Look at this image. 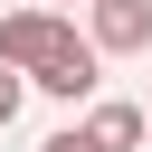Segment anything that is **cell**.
<instances>
[{
    "label": "cell",
    "instance_id": "cell-1",
    "mask_svg": "<svg viewBox=\"0 0 152 152\" xmlns=\"http://www.w3.org/2000/svg\"><path fill=\"white\" fill-rule=\"evenodd\" d=\"M66 48H86L66 10H10L0 19V66H19V76H48Z\"/></svg>",
    "mask_w": 152,
    "mask_h": 152
},
{
    "label": "cell",
    "instance_id": "cell-2",
    "mask_svg": "<svg viewBox=\"0 0 152 152\" xmlns=\"http://www.w3.org/2000/svg\"><path fill=\"white\" fill-rule=\"evenodd\" d=\"M86 38H95V57H142L152 48V0H86Z\"/></svg>",
    "mask_w": 152,
    "mask_h": 152
},
{
    "label": "cell",
    "instance_id": "cell-3",
    "mask_svg": "<svg viewBox=\"0 0 152 152\" xmlns=\"http://www.w3.org/2000/svg\"><path fill=\"white\" fill-rule=\"evenodd\" d=\"M95 66H104V57H95V38H86V48H66L48 76H28V86H38V95H57V104H95V86H104Z\"/></svg>",
    "mask_w": 152,
    "mask_h": 152
},
{
    "label": "cell",
    "instance_id": "cell-4",
    "mask_svg": "<svg viewBox=\"0 0 152 152\" xmlns=\"http://www.w3.org/2000/svg\"><path fill=\"white\" fill-rule=\"evenodd\" d=\"M86 133H95L104 152H133V142L152 133V114H142V104H124V95H95V114H86Z\"/></svg>",
    "mask_w": 152,
    "mask_h": 152
},
{
    "label": "cell",
    "instance_id": "cell-5",
    "mask_svg": "<svg viewBox=\"0 0 152 152\" xmlns=\"http://www.w3.org/2000/svg\"><path fill=\"white\" fill-rule=\"evenodd\" d=\"M19 95H28V76H19V66H0V133L19 124Z\"/></svg>",
    "mask_w": 152,
    "mask_h": 152
},
{
    "label": "cell",
    "instance_id": "cell-6",
    "mask_svg": "<svg viewBox=\"0 0 152 152\" xmlns=\"http://www.w3.org/2000/svg\"><path fill=\"white\" fill-rule=\"evenodd\" d=\"M38 152H104V142H95V133H86V124H66V133H48V142H38Z\"/></svg>",
    "mask_w": 152,
    "mask_h": 152
},
{
    "label": "cell",
    "instance_id": "cell-7",
    "mask_svg": "<svg viewBox=\"0 0 152 152\" xmlns=\"http://www.w3.org/2000/svg\"><path fill=\"white\" fill-rule=\"evenodd\" d=\"M142 114H152V95H142Z\"/></svg>",
    "mask_w": 152,
    "mask_h": 152
},
{
    "label": "cell",
    "instance_id": "cell-8",
    "mask_svg": "<svg viewBox=\"0 0 152 152\" xmlns=\"http://www.w3.org/2000/svg\"><path fill=\"white\" fill-rule=\"evenodd\" d=\"M76 10H86V0H76Z\"/></svg>",
    "mask_w": 152,
    "mask_h": 152
}]
</instances>
